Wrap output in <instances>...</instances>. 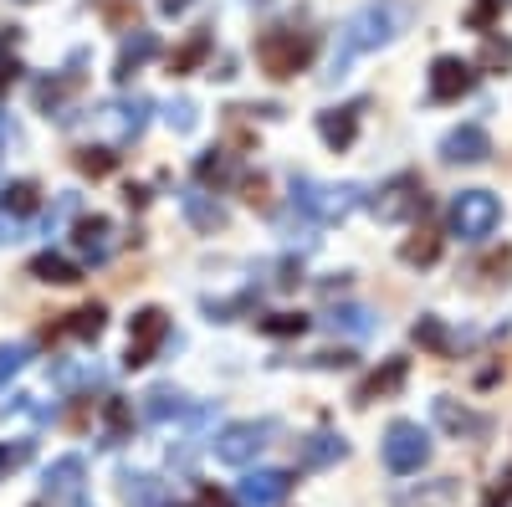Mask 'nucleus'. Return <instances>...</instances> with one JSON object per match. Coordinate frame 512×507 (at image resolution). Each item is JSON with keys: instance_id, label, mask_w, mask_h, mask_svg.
<instances>
[{"instance_id": "nucleus-25", "label": "nucleus", "mask_w": 512, "mask_h": 507, "mask_svg": "<svg viewBox=\"0 0 512 507\" xmlns=\"http://www.w3.org/2000/svg\"><path fill=\"white\" fill-rule=\"evenodd\" d=\"M205 52H210V36H205V31H195V36L185 41V47L175 52V62H169V72H175V77H185V72H190V67H195V62H200Z\"/></svg>"}, {"instance_id": "nucleus-22", "label": "nucleus", "mask_w": 512, "mask_h": 507, "mask_svg": "<svg viewBox=\"0 0 512 507\" xmlns=\"http://www.w3.org/2000/svg\"><path fill=\"white\" fill-rule=\"evenodd\" d=\"M108 221L103 216H93V221H82L77 226V251H82V257H93V262H103L108 257Z\"/></svg>"}, {"instance_id": "nucleus-4", "label": "nucleus", "mask_w": 512, "mask_h": 507, "mask_svg": "<svg viewBox=\"0 0 512 507\" xmlns=\"http://www.w3.org/2000/svg\"><path fill=\"white\" fill-rule=\"evenodd\" d=\"M308 57H313V36L308 31H292V26H272L262 41H256V62L267 67V77L303 72Z\"/></svg>"}, {"instance_id": "nucleus-27", "label": "nucleus", "mask_w": 512, "mask_h": 507, "mask_svg": "<svg viewBox=\"0 0 512 507\" xmlns=\"http://www.w3.org/2000/svg\"><path fill=\"white\" fill-rule=\"evenodd\" d=\"M103 318H108V313H103L98 303H93V308H77L72 323H67V333H77V338H98V333H103Z\"/></svg>"}, {"instance_id": "nucleus-29", "label": "nucleus", "mask_w": 512, "mask_h": 507, "mask_svg": "<svg viewBox=\"0 0 512 507\" xmlns=\"http://www.w3.org/2000/svg\"><path fill=\"white\" fill-rule=\"evenodd\" d=\"M328 323H333V328H349V333H369V328H374V313H369V308H338Z\"/></svg>"}, {"instance_id": "nucleus-15", "label": "nucleus", "mask_w": 512, "mask_h": 507, "mask_svg": "<svg viewBox=\"0 0 512 507\" xmlns=\"http://www.w3.org/2000/svg\"><path fill=\"white\" fill-rule=\"evenodd\" d=\"M180 415H190V405H185V395L175 385H154L144 395V420L149 426H169V420H180Z\"/></svg>"}, {"instance_id": "nucleus-18", "label": "nucleus", "mask_w": 512, "mask_h": 507, "mask_svg": "<svg viewBox=\"0 0 512 507\" xmlns=\"http://www.w3.org/2000/svg\"><path fill=\"white\" fill-rule=\"evenodd\" d=\"M154 47H159V41H154V31H134V36L123 41V52H118V67H113V77H118V82H128V77L139 72V62H149V57H154Z\"/></svg>"}, {"instance_id": "nucleus-26", "label": "nucleus", "mask_w": 512, "mask_h": 507, "mask_svg": "<svg viewBox=\"0 0 512 507\" xmlns=\"http://www.w3.org/2000/svg\"><path fill=\"white\" fill-rule=\"evenodd\" d=\"M26 359H31V349H26V344H0V390H6L11 379L26 369Z\"/></svg>"}, {"instance_id": "nucleus-35", "label": "nucleus", "mask_w": 512, "mask_h": 507, "mask_svg": "<svg viewBox=\"0 0 512 507\" xmlns=\"http://www.w3.org/2000/svg\"><path fill=\"white\" fill-rule=\"evenodd\" d=\"M169 123H175L180 134H190V129H195V108H190V103H175V108H169Z\"/></svg>"}, {"instance_id": "nucleus-9", "label": "nucleus", "mask_w": 512, "mask_h": 507, "mask_svg": "<svg viewBox=\"0 0 512 507\" xmlns=\"http://www.w3.org/2000/svg\"><path fill=\"white\" fill-rule=\"evenodd\" d=\"M287 492H292V472H282V467L246 472V477L236 482V497H241V507H277Z\"/></svg>"}, {"instance_id": "nucleus-12", "label": "nucleus", "mask_w": 512, "mask_h": 507, "mask_svg": "<svg viewBox=\"0 0 512 507\" xmlns=\"http://www.w3.org/2000/svg\"><path fill=\"white\" fill-rule=\"evenodd\" d=\"M487 154H492V139H487L482 123H461V129H451L441 139V159L446 164H482Z\"/></svg>"}, {"instance_id": "nucleus-34", "label": "nucleus", "mask_w": 512, "mask_h": 507, "mask_svg": "<svg viewBox=\"0 0 512 507\" xmlns=\"http://www.w3.org/2000/svg\"><path fill=\"white\" fill-rule=\"evenodd\" d=\"M420 236H425V231H420ZM436 251H441V241H436V236L410 241V246H405V262H436Z\"/></svg>"}, {"instance_id": "nucleus-8", "label": "nucleus", "mask_w": 512, "mask_h": 507, "mask_svg": "<svg viewBox=\"0 0 512 507\" xmlns=\"http://www.w3.org/2000/svg\"><path fill=\"white\" fill-rule=\"evenodd\" d=\"M374 210H379V221H405V216H420V210H425V185H420L415 175H395L390 185L379 190Z\"/></svg>"}, {"instance_id": "nucleus-30", "label": "nucleus", "mask_w": 512, "mask_h": 507, "mask_svg": "<svg viewBox=\"0 0 512 507\" xmlns=\"http://www.w3.org/2000/svg\"><path fill=\"white\" fill-rule=\"evenodd\" d=\"M31 451H36L31 441H16V446L6 441V446H0V482H6V472H16V467H26V461H31Z\"/></svg>"}, {"instance_id": "nucleus-10", "label": "nucleus", "mask_w": 512, "mask_h": 507, "mask_svg": "<svg viewBox=\"0 0 512 507\" xmlns=\"http://www.w3.org/2000/svg\"><path fill=\"white\" fill-rule=\"evenodd\" d=\"M472 82H477L472 62H461V57H436L431 62V98L436 103H456L461 93H472Z\"/></svg>"}, {"instance_id": "nucleus-23", "label": "nucleus", "mask_w": 512, "mask_h": 507, "mask_svg": "<svg viewBox=\"0 0 512 507\" xmlns=\"http://www.w3.org/2000/svg\"><path fill=\"white\" fill-rule=\"evenodd\" d=\"M456 497V482L441 477V487H420V492H395V507H446Z\"/></svg>"}, {"instance_id": "nucleus-28", "label": "nucleus", "mask_w": 512, "mask_h": 507, "mask_svg": "<svg viewBox=\"0 0 512 507\" xmlns=\"http://www.w3.org/2000/svg\"><path fill=\"white\" fill-rule=\"evenodd\" d=\"M303 328H308L303 313H272V318H262V333L267 338H292V333H303Z\"/></svg>"}, {"instance_id": "nucleus-17", "label": "nucleus", "mask_w": 512, "mask_h": 507, "mask_svg": "<svg viewBox=\"0 0 512 507\" xmlns=\"http://www.w3.org/2000/svg\"><path fill=\"white\" fill-rule=\"evenodd\" d=\"M405 369H410L405 359H390L384 369H374L364 385H359V405H374V400H384V395H395V390L405 385Z\"/></svg>"}, {"instance_id": "nucleus-37", "label": "nucleus", "mask_w": 512, "mask_h": 507, "mask_svg": "<svg viewBox=\"0 0 512 507\" xmlns=\"http://www.w3.org/2000/svg\"><path fill=\"white\" fill-rule=\"evenodd\" d=\"M0 139H6V118H0Z\"/></svg>"}, {"instance_id": "nucleus-3", "label": "nucleus", "mask_w": 512, "mask_h": 507, "mask_svg": "<svg viewBox=\"0 0 512 507\" xmlns=\"http://www.w3.org/2000/svg\"><path fill=\"white\" fill-rule=\"evenodd\" d=\"M379 456H384V467H390L395 477H410V472H420L425 461H431V431H425L420 420H395V426L384 431V441H379Z\"/></svg>"}, {"instance_id": "nucleus-36", "label": "nucleus", "mask_w": 512, "mask_h": 507, "mask_svg": "<svg viewBox=\"0 0 512 507\" xmlns=\"http://www.w3.org/2000/svg\"><path fill=\"white\" fill-rule=\"evenodd\" d=\"M492 11H497V0H482V6L472 11V26H487V21H492Z\"/></svg>"}, {"instance_id": "nucleus-16", "label": "nucleus", "mask_w": 512, "mask_h": 507, "mask_svg": "<svg viewBox=\"0 0 512 507\" xmlns=\"http://www.w3.org/2000/svg\"><path fill=\"white\" fill-rule=\"evenodd\" d=\"M349 456V441L344 436H333V431H318L303 441V451H297V461L303 467H333V461H344Z\"/></svg>"}, {"instance_id": "nucleus-1", "label": "nucleus", "mask_w": 512, "mask_h": 507, "mask_svg": "<svg viewBox=\"0 0 512 507\" xmlns=\"http://www.w3.org/2000/svg\"><path fill=\"white\" fill-rule=\"evenodd\" d=\"M410 26V0H364V6L338 26V47L328 62V77H349V67L390 41Z\"/></svg>"}, {"instance_id": "nucleus-32", "label": "nucleus", "mask_w": 512, "mask_h": 507, "mask_svg": "<svg viewBox=\"0 0 512 507\" xmlns=\"http://www.w3.org/2000/svg\"><path fill=\"white\" fill-rule=\"evenodd\" d=\"M128 431V405L123 400H108V446H118Z\"/></svg>"}, {"instance_id": "nucleus-24", "label": "nucleus", "mask_w": 512, "mask_h": 507, "mask_svg": "<svg viewBox=\"0 0 512 507\" xmlns=\"http://www.w3.org/2000/svg\"><path fill=\"white\" fill-rule=\"evenodd\" d=\"M185 210H190V221H195L200 231H216V226H226V210H221V205H210L200 190H190V195H185Z\"/></svg>"}, {"instance_id": "nucleus-14", "label": "nucleus", "mask_w": 512, "mask_h": 507, "mask_svg": "<svg viewBox=\"0 0 512 507\" xmlns=\"http://www.w3.org/2000/svg\"><path fill=\"white\" fill-rule=\"evenodd\" d=\"M318 134L328 149H349L354 134H359V103H344V108H323L318 113Z\"/></svg>"}, {"instance_id": "nucleus-20", "label": "nucleus", "mask_w": 512, "mask_h": 507, "mask_svg": "<svg viewBox=\"0 0 512 507\" xmlns=\"http://www.w3.org/2000/svg\"><path fill=\"white\" fill-rule=\"evenodd\" d=\"M31 277L57 282V287H72V282H82V267H77V262H67V257H57V251H41V257L31 262Z\"/></svg>"}, {"instance_id": "nucleus-21", "label": "nucleus", "mask_w": 512, "mask_h": 507, "mask_svg": "<svg viewBox=\"0 0 512 507\" xmlns=\"http://www.w3.org/2000/svg\"><path fill=\"white\" fill-rule=\"evenodd\" d=\"M36 205H41L36 180H11L6 190H0V210H6V216H31Z\"/></svg>"}, {"instance_id": "nucleus-7", "label": "nucleus", "mask_w": 512, "mask_h": 507, "mask_svg": "<svg viewBox=\"0 0 512 507\" xmlns=\"http://www.w3.org/2000/svg\"><path fill=\"white\" fill-rule=\"evenodd\" d=\"M169 338V313L164 308H139L134 313V328H128V369H139V364H149L154 354H159V344Z\"/></svg>"}, {"instance_id": "nucleus-2", "label": "nucleus", "mask_w": 512, "mask_h": 507, "mask_svg": "<svg viewBox=\"0 0 512 507\" xmlns=\"http://www.w3.org/2000/svg\"><path fill=\"white\" fill-rule=\"evenodd\" d=\"M446 226H451V236L456 241H487L497 226H502V200L492 195V190H461L456 200H451V216H446Z\"/></svg>"}, {"instance_id": "nucleus-5", "label": "nucleus", "mask_w": 512, "mask_h": 507, "mask_svg": "<svg viewBox=\"0 0 512 507\" xmlns=\"http://www.w3.org/2000/svg\"><path fill=\"white\" fill-rule=\"evenodd\" d=\"M292 205L303 210L308 221H344L349 210L359 205V185H318V180H308V175H297L292 180Z\"/></svg>"}, {"instance_id": "nucleus-31", "label": "nucleus", "mask_w": 512, "mask_h": 507, "mask_svg": "<svg viewBox=\"0 0 512 507\" xmlns=\"http://www.w3.org/2000/svg\"><path fill=\"white\" fill-rule=\"evenodd\" d=\"M77 164L88 169V175H108V169L118 164V154H108V149H82V154H77Z\"/></svg>"}, {"instance_id": "nucleus-33", "label": "nucleus", "mask_w": 512, "mask_h": 507, "mask_svg": "<svg viewBox=\"0 0 512 507\" xmlns=\"http://www.w3.org/2000/svg\"><path fill=\"white\" fill-rule=\"evenodd\" d=\"M415 344H425V349H446L441 323H436V318H420V323H415Z\"/></svg>"}, {"instance_id": "nucleus-11", "label": "nucleus", "mask_w": 512, "mask_h": 507, "mask_svg": "<svg viewBox=\"0 0 512 507\" xmlns=\"http://www.w3.org/2000/svg\"><path fill=\"white\" fill-rule=\"evenodd\" d=\"M82 477H88L82 456L52 461V467H47V502H52V507H77V502H82Z\"/></svg>"}, {"instance_id": "nucleus-19", "label": "nucleus", "mask_w": 512, "mask_h": 507, "mask_svg": "<svg viewBox=\"0 0 512 507\" xmlns=\"http://www.w3.org/2000/svg\"><path fill=\"white\" fill-rule=\"evenodd\" d=\"M436 420H441L446 431H456V436H482V431H487L482 415H472L466 405H456V400H446V395L436 400Z\"/></svg>"}, {"instance_id": "nucleus-13", "label": "nucleus", "mask_w": 512, "mask_h": 507, "mask_svg": "<svg viewBox=\"0 0 512 507\" xmlns=\"http://www.w3.org/2000/svg\"><path fill=\"white\" fill-rule=\"evenodd\" d=\"M118 492H123L128 507H180L175 492H169V482H159L154 472H123Z\"/></svg>"}, {"instance_id": "nucleus-6", "label": "nucleus", "mask_w": 512, "mask_h": 507, "mask_svg": "<svg viewBox=\"0 0 512 507\" xmlns=\"http://www.w3.org/2000/svg\"><path fill=\"white\" fill-rule=\"evenodd\" d=\"M277 436V420H231V426L210 441V451H216V461H226V467H246V461H256Z\"/></svg>"}]
</instances>
